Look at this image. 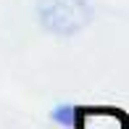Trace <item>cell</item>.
<instances>
[{
    "label": "cell",
    "instance_id": "6da1fadb",
    "mask_svg": "<svg viewBox=\"0 0 129 129\" xmlns=\"http://www.w3.org/2000/svg\"><path fill=\"white\" fill-rule=\"evenodd\" d=\"M34 16L53 37H74L92 24L95 8L90 0H37Z\"/></svg>",
    "mask_w": 129,
    "mask_h": 129
},
{
    "label": "cell",
    "instance_id": "7a4b0ae2",
    "mask_svg": "<svg viewBox=\"0 0 129 129\" xmlns=\"http://www.w3.org/2000/svg\"><path fill=\"white\" fill-rule=\"evenodd\" d=\"M74 129H129V119L116 108H90L79 111Z\"/></svg>",
    "mask_w": 129,
    "mask_h": 129
},
{
    "label": "cell",
    "instance_id": "3957f363",
    "mask_svg": "<svg viewBox=\"0 0 129 129\" xmlns=\"http://www.w3.org/2000/svg\"><path fill=\"white\" fill-rule=\"evenodd\" d=\"M77 116H79V111H77V108H71V105H61V108H55L53 119H55L58 124H63V126L74 129V124H77Z\"/></svg>",
    "mask_w": 129,
    "mask_h": 129
}]
</instances>
